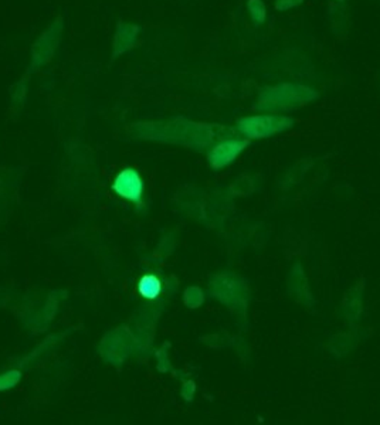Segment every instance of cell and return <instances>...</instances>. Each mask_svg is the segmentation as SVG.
Wrapping results in <instances>:
<instances>
[{"mask_svg":"<svg viewBox=\"0 0 380 425\" xmlns=\"http://www.w3.org/2000/svg\"><path fill=\"white\" fill-rule=\"evenodd\" d=\"M335 2H337V4H344L345 0H335Z\"/></svg>","mask_w":380,"mask_h":425,"instance_id":"8","label":"cell"},{"mask_svg":"<svg viewBox=\"0 0 380 425\" xmlns=\"http://www.w3.org/2000/svg\"><path fill=\"white\" fill-rule=\"evenodd\" d=\"M305 0H276V11L279 12H287L291 9H295L301 6Z\"/></svg>","mask_w":380,"mask_h":425,"instance_id":"7","label":"cell"},{"mask_svg":"<svg viewBox=\"0 0 380 425\" xmlns=\"http://www.w3.org/2000/svg\"><path fill=\"white\" fill-rule=\"evenodd\" d=\"M295 127V119L281 113L243 116L237 120L236 131L246 139H265Z\"/></svg>","mask_w":380,"mask_h":425,"instance_id":"2","label":"cell"},{"mask_svg":"<svg viewBox=\"0 0 380 425\" xmlns=\"http://www.w3.org/2000/svg\"><path fill=\"white\" fill-rule=\"evenodd\" d=\"M250 141L246 138H226L217 144L209 152V162L214 170H220L232 165L246 148H248Z\"/></svg>","mask_w":380,"mask_h":425,"instance_id":"3","label":"cell"},{"mask_svg":"<svg viewBox=\"0 0 380 425\" xmlns=\"http://www.w3.org/2000/svg\"><path fill=\"white\" fill-rule=\"evenodd\" d=\"M113 189L124 199L134 202V203H141L142 192H143V185H142V179L139 173L132 169L127 167L124 169L115 179Z\"/></svg>","mask_w":380,"mask_h":425,"instance_id":"4","label":"cell"},{"mask_svg":"<svg viewBox=\"0 0 380 425\" xmlns=\"http://www.w3.org/2000/svg\"><path fill=\"white\" fill-rule=\"evenodd\" d=\"M247 11L254 26L264 25L267 19V8L262 0H247Z\"/></svg>","mask_w":380,"mask_h":425,"instance_id":"6","label":"cell"},{"mask_svg":"<svg viewBox=\"0 0 380 425\" xmlns=\"http://www.w3.org/2000/svg\"><path fill=\"white\" fill-rule=\"evenodd\" d=\"M138 289L143 298L156 299L162 291V284L156 275H145L141 278Z\"/></svg>","mask_w":380,"mask_h":425,"instance_id":"5","label":"cell"},{"mask_svg":"<svg viewBox=\"0 0 380 425\" xmlns=\"http://www.w3.org/2000/svg\"><path fill=\"white\" fill-rule=\"evenodd\" d=\"M318 98V92L302 84L284 83L274 87L262 88L254 109L260 112L279 113L304 106Z\"/></svg>","mask_w":380,"mask_h":425,"instance_id":"1","label":"cell"}]
</instances>
